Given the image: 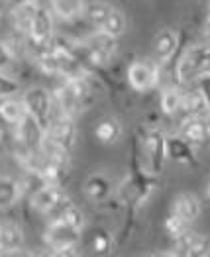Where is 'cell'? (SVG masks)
<instances>
[{"label": "cell", "mask_w": 210, "mask_h": 257, "mask_svg": "<svg viewBox=\"0 0 210 257\" xmlns=\"http://www.w3.org/2000/svg\"><path fill=\"white\" fill-rule=\"evenodd\" d=\"M79 239H81V230L69 226L63 220L51 222L45 232V241L55 255H75V247Z\"/></svg>", "instance_id": "6da1fadb"}, {"label": "cell", "mask_w": 210, "mask_h": 257, "mask_svg": "<svg viewBox=\"0 0 210 257\" xmlns=\"http://www.w3.org/2000/svg\"><path fill=\"white\" fill-rule=\"evenodd\" d=\"M22 102H24L26 112L32 118H36L43 130H47L51 118H53V104H55L51 94L43 86H32L22 94Z\"/></svg>", "instance_id": "7a4b0ae2"}, {"label": "cell", "mask_w": 210, "mask_h": 257, "mask_svg": "<svg viewBox=\"0 0 210 257\" xmlns=\"http://www.w3.org/2000/svg\"><path fill=\"white\" fill-rule=\"evenodd\" d=\"M45 140L67 151L73 150L75 140H77V128H75L73 118L65 116V114H59L57 118H51L49 126L45 130Z\"/></svg>", "instance_id": "3957f363"}, {"label": "cell", "mask_w": 210, "mask_h": 257, "mask_svg": "<svg viewBox=\"0 0 210 257\" xmlns=\"http://www.w3.org/2000/svg\"><path fill=\"white\" fill-rule=\"evenodd\" d=\"M159 61L146 59V61H136L128 69V81L134 90L144 92L147 88H153L159 81Z\"/></svg>", "instance_id": "277c9868"}, {"label": "cell", "mask_w": 210, "mask_h": 257, "mask_svg": "<svg viewBox=\"0 0 210 257\" xmlns=\"http://www.w3.org/2000/svg\"><path fill=\"white\" fill-rule=\"evenodd\" d=\"M16 126H18V142H20L24 148H28L32 153H36V155L43 157L45 130L42 128V124L26 112L24 118H22Z\"/></svg>", "instance_id": "5b68a950"}, {"label": "cell", "mask_w": 210, "mask_h": 257, "mask_svg": "<svg viewBox=\"0 0 210 257\" xmlns=\"http://www.w3.org/2000/svg\"><path fill=\"white\" fill-rule=\"evenodd\" d=\"M167 136L161 130H149L144 142V153L147 157L151 173H159L167 159Z\"/></svg>", "instance_id": "8992f818"}, {"label": "cell", "mask_w": 210, "mask_h": 257, "mask_svg": "<svg viewBox=\"0 0 210 257\" xmlns=\"http://www.w3.org/2000/svg\"><path fill=\"white\" fill-rule=\"evenodd\" d=\"M175 255H189V257H204L210 255V236L187 232L181 237L175 239Z\"/></svg>", "instance_id": "52a82bcc"}, {"label": "cell", "mask_w": 210, "mask_h": 257, "mask_svg": "<svg viewBox=\"0 0 210 257\" xmlns=\"http://www.w3.org/2000/svg\"><path fill=\"white\" fill-rule=\"evenodd\" d=\"M179 34L175 32V30H171V28H165V30H161L157 36H155V40H153V53H155V59L159 61V63H169L173 57H175V53H177V49H179Z\"/></svg>", "instance_id": "ba28073f"}, {"label": "cell", "mask_w": 210, "mask_h": 257, "mask_svg": "<svg viewBox=\"0 0 210 257\" xmlns=\"http://www.w3.org/2000/svg\"><path fill=\"white\" fill-rule=\"evenodd\" d=\"M179 134L187 138L192 146H200L210 140V120L202 116H187L181 124Z\"/></svg>", "instance_id": "9c48e42d"}, {"label": "cell", "mask_w": 210, "mask_h": 257, "mask_svg": "<svg viewBox=\"0 0 210 257\" xmlns=\"http://www.w3.org/2000/svg\"><path fill=\"white\" fill-rule=\"evenodd\" d=\"M30 40L34 45L38 47H43L47 43H51V36H53V20H51V14L47 8L40 6L38 8V14L34 18V24H32V30H30Z\"/></svg>", "instance_id": "30bf717a"}, {"label": "cell", "mask_w": 210, "mask_h": 257, "mask_svg": "<svg viewBox=\"0 0 210 257\" xmlns=\"http://www.w3.org/2000/svg\"><path fill=\"white\" fill-rule=\"evenodd\" d=\"M63 196L65 191L61 189V185L45 183V185H42L36 193L32 194V206H34V210H38L42 214H47Z\"/></svg>", "instance_id": "8fae6325"}, {"label": "cell", "mask_w": 210, "mask_h": 257, "mask_svg": "<svg viewBox=\"0 0 210 257\" xmlns=\"http://www.w3.org/2000/svg\"><path fill=\"white\" fill-rule=\"evenodd\" d=\"M167 157L177 161V163H185V165H196V155L192 150V144H190L187 138H183L181 134L179 136H167Z\"/></svg>", "instance_id": "7c38bea8"}, {"label": "cell", "mask_w": 210, "mask_h": 257, "mask_svg": "<svg viewBox=\"0 0 210 257\" xmlns=\"http://www.w3.org/2000/svg\"><path fill=\"white\" fill-rule=\"evenodd\" d=\"M83 191L90 202L98 204V202H102V200H106V198L110 196L112 183H110V179H108L106 175H102V173H94V175H90V177L84 181Z\"/></svg>", "instance_id": "4fadbf2b"}, {"label": "cell", "mask_w": 210, "mask_h": 257, "mask_svg": "<svg viewBox=\"0 0 210 257\" xmlns=\"http://www.w3.org/2000/svg\"><path fill=\"white\" fill-rule=\"evenodd\" d=\"M38 0H24L20 4H16L12 8V20H14V26L16 30L22 32V34H30L32 30V24H34V18L38 14Z\"/></svg>", "instance_id": "5bb4252c"}, {"label": "cell", "mask_w": 210, "mask_h": 257, "mask_svg": "<svg viewBox=\"0 0 210 257\" xmlns=\"http://www.w3.org/2000/svg\"><path fill=\"white\" fill-rule=\"evenodd\" d=\"M53 98H55V106L59 108V114H65V116L73 118L81 110L79 98H77V94H75V90H73V86H71L69 81H65V85L55 88Z\"/></svg>", "instance_id": "9a60e30c"}, {"label": "cell", "mask_w": 210, "mask_h": 257, "mask_svg": "<svg viewBox=\"0 0 210 257\" xmlns=\"http://www.w3.org/2000/svg\"><path fill=\"white\" fill-rule=\"evenodd\" d=\"M183 110L187 112V116H202V118H208L210 116V106L208 100L202 92V88H194L185 92L183 96Z\"/></svg>", "instance_id": "2e32d148"}, {"label": "cell", "mask_w": 210, "mask_h": 257, "mask_svg": "<svg viewBox=\"0 0 210 257\" xmlns=\"http://www.w3.org/2000/svg\"><path fill=\"white\" fill-rule=\"evenodd\" d=\"M22 243H24V234L16 224H12V222L0 224V255L18 251Z\"/></svg>", "instance_id": "e0dca14e"}, {"label": "cell", "mask_w": 210, "mask_h": 257, "mask_svg": "<svg viewBox=\"0 0 210 257\" xmlns=\"http://www.w3.org/2000/svg\"><path fill=\"white\" fill-rule=\"evenodd\" d=\"M173 210L179 212L187 222H196L198 216L202 212V206H200V200L190 193H181L175 198V204H173Z\"/></svg>", "instance_id": "ac0fdd59"}, {"label": "cell", "mask_w": 210, "mask_h": 257, "mask_svg": "<svg viewBox=\"0 0 210 257\" xmlns=\"http://www.w3.org/2000/svg\"><path fill=\"white\" fill-rule=\"evenodd\" d=\"M192 61V71L194 79H206L210 77V45H196L187 49Z\"/></svg>", "instance_id": "d6986e66"}, {"label": "cell", "mask_w": 210, "mask_h": 257, "mask_svg": "<svg viewBox=\"0 0 210 257\" xmlns=\"http://www.w3.org/2000/svg\"><path fill=\"white\" fill-rule=\"evenodd\" d=\"M24 185L14 177H0V208H8L20 200Z\"/></svg>", "instance_id": "ffe728a7"}, {"label": "cell", "mask_w": 210, "mask_h": 257, "mask_svg": "<svg viewBox=\"0 0 210 257\" xmlns=\"http://www.w3.org/2000/svg\"><path fill=\"white\" fill-rule=\"evenodd\" d=\"M94 136H96V140H98L100 144L110 146V144H116V142L120 140L122 128H120L118 120H114V118H106V120H102V122L96 124Z\"/></svg>", "instance_id": "44dd1931"}, {"label": "cell", "mask_w": 210, "mask_h": 257, "mask_svg": "<svg viewBox=\"0 0 210 257\" xmlns=\"http://www.w3.org/2000/svg\"><path fill=\"white\" fill-rule=\"evenodd\" d=\"M53 12L63 20H75L84 12L83 0H51Z\"/></svg>", "instance_id": "7402d4cb"}, {"label": "cell", "mask_w": 210, "mask_h": 257, "mask_svg": "<svg viewBox=\"0 0 210 257\" xmlns=\"http://www.w3.org/2000/svg\"><path fill=\"white\" fill-rule=\"evenodd\" d=\"M26 114V108H24V102H18L14 100L12 96L10 98H2L0 102V116L8 122V124H18Z\"/></svg>", "instance_id": "603a6c76"}, {"label": "cell", "mask_w": 210, "mask_h": 257, "mask_svg": "<svg viewBox=\"0 0 210 257\" xmlns=\"http://www.w3.org/2000/svg\"><path fill=\"white\" fill-rule=\"evenodd\" d=\"M183 96H185V92H181L175 86L163 90V94H161V110L169 116L177 114L179 110H183Z\"/></svg>", "instance_id": "cb8c5ba5"}, {"label": "cell", "mask_w": 210, "mask_h": 257, "mask_svg": "<svg viewBox=\"0 0 210 257\" xmlns=\"http://www.w3.org/2000/svg\"><path fill=\"white\" fill-rule=\"evenodd\" d=\"M110 10H112V6H108L106 2H90L84 8V16H86V20L90 22L92 26L102 28L106 18H108V14H110Z\"/></svg>", "instance_id": "d4e9b609"}, {"label": "cell", "mask_w": 210, "mask_h": 257, "mask_svg": "<svg viewBox=\"0 0 210 257\" xmlns=\"http://www.w3.org/2000/svg\"><path fill=\"white\" fill-rule=\"evenodd\" d=\"M100 30H104L106 34H110V36L120 38V36L126 32V16H124V12L112 8L110 14H108V18H106L104 26H102Z\"/></svg>", "instance_id": "484cf974"}, {"label": "cell", "mask_w": 210, "mask_h": 257, "mask_svg": "<svg viewBox=\"0 0 210 257\" xmlns=\"http://www.w3.org/2000/svg\"><path fill=\"white\" fill-rule=\"evenodd\" d=\"M189 228H190V222H187L183 216L179 214V212H175V210H171L169 216L165 218V232L173 239H177V237H181L183 234H187Z\"/></svg>", "instance_id": "4316f807"}, {"label": "cell", "mask_w": 210, "mask_h": 257, "mask_svg": "<svg viewBox=\"0 0 210 257\" xmlns=\"http://www.w3.org/2000/svg\"><path fill=\"white\" fill-rule=\"evenodd\" d=\"M18 90H20V83L16 79L4 75V71H0V98H10Z\"/></svg>", "instance_id": "83f0119b"}, {"label": "cell", "mask_w": 210, "mask_h": 257, "mask_svg": "<svg viewBox=\"0 0 210 257\" xmlns=\"http://www.w3.org/2000/svg\"><path fill=\"white\" fill-rule=\"evenodd\" d=\"M61 220L67 222L69 226H73V228H79V230H83L84 226V216L83 212L73 204V206H69L67 210H65V214L61 216Z\"/></svg>", "instance_id": "f1b7e54d"}, {"label": "cell", "mask_w": 210, "mask_h": 257, "mask_svg": "<svg viewBox=\"0 0 210 257\" xmlns=\"http://www.w3.org/2000/svg\"><path fill=\"white\" fill-rule=\"evenodd\" d=\"M110 245H112V237L106 234L104 230L100 232H96L94 237H92V249L96 251V253H106L108 249H110Z\"/></svg>", "instance_id": "f546056e"}, {"label": "cell", "mask_w": 210, "mask_h": 257, "mask_svg": "<svg viewBox=\"0 0 210 257\" xmlns=\"http://www.w3.org/2000/svg\"><path fill=\"white\" fill-rule=\"evenodd\" d=\"M69 206H73V200H71V198L65 194L63 198H61V200H59V202H57V204H55V206H53V208L47 212L49 220H51V222H57V220H61V216L65 214V210H67Z\"/></svg>", "instance_id": "4dcf8cb0"}, {"label": "cell", "mask_w": 210, "mask_h": 257, "mask_svg": "<svg viewBox=\"0 0 210 257\" xmlns=\"http://www.w3.org/2000/svg\"><path fill=\"white\" fill-rule=\"evenodd\" d=\"M14 61V51L8 43L0 42V71H4L8 65Z\"/></svg>", "instance_id": "1f68e13d"}, {"label": "cell", "mask_w": 210, "mask_h": 257, "mask_svg": "<svg viewBox=\"0 0 210 257\" xmlns=\"http://www.w3.org/2000/svg\"><path fill=\"white\" fill-rule=\"evenodd\" d=\"M206 198L210 200V181H208V185H206Z\"/></svg>", "instance_id": "d6a6232c"}, {"label": "cell", "mask_w": 210, "mask_h": 257, "mask_svg": "<svg viewBox=\"0 0 210 257\" xmlns=\"http://www.w3.org/2000/svg\"><path fill=\"white\" fill-rule=\"evenodd\" d=\"M208 2H210V0H208Z\"/></svg>", "instance_id": "836d02e7"}]
</instances>
